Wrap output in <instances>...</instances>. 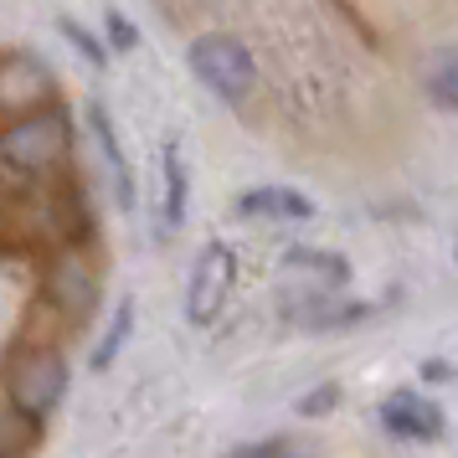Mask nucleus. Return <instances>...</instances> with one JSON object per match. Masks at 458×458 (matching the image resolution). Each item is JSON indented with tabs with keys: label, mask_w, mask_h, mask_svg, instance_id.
Here are the masks:
<instances>
[{
	"label": "nucleus",
	"mask_w": 458,
	"mask_h": 458,
	"mask_svg": "<svg viewBox=\"0 0 458 458\" xmlns=\"http://www.w3.org/2000/svg\"><path fill=\"white\" fill-rule=\"evenodd\" d=\"M191 72L201 78V88H211L227 108L248 104L252 88H258V63L252 52L227 31H211V37H196L191 42Z\"/></svg>",
	"instance_id": "nucleus-3"
},
{
	"label": "nucleus",
	"mask_w": 458,
	"mask_h": 458,
	"mask_svg": "<svg viewBox=\"0 0 458 458\" xmlns=\"http://www.w3.org/2000/svg\"><path fill=\"white\" fill-rule=\"evenodd\" d=\"M129 335H134V304H119V310H114V319H108L104 340H98V351H93V371H108V366L119 360V351H124Z\"/></svg>",
	"instance_id": "nucleus-15"
},
{
	"label": "nucleus",
	"mask_w": 458,
	"mask_h": 458,
	"mask_svg": "<svg viewBox=\"0 0 458 458\" xmlns=\"http://www.w3.org/2000/svg\"><path fill=\"white\" fill-rule=\"evenodd\" d=\"M0 216H5V227L16 232L21 248H78L88 232H93L83 191L72 186V181H63V175L26 181V191L11 196Z\"/></svg>",
	"instance_id": "nucleus-1"
},
{
	"label": "nucleus",
	"mask_w": 458,
	"mask_h": 458,
	"mask_svg": "<svg viewBox=\"0 0 458 458\" xmlns=\"http://www.w3.org/2000/svg\"><path fill=\"white\" fill-rule=\"evenodd\" d=\"M232 284H237V252L227 242H207L196 268H191V284H186V319L191 325H211L222 304L232 299Z\"/></svg>",
	"instance_id": "nucleus-5"
},
{
	"label": "nucleus",
	"mask_w": 458,
	"mask_h": 458,
	"mask_svg": "<svg viewBox=\"0 0 458 458\" xmlns=\"http://www.w3.org/2000/svg\"><path fill=\"white\" fill-rule=\"evenodd\" d=\"M57 93V78L47 72L42 57L31 52H5L0 57V114L21 119L31 108H47V98Z\"/></svg>",
	"instance_id": "nucleus-6"
},
{
	"label": "nucleus",
	"mask_w": 458,
	"mask_h": 458,
	"mask_svg": "<svg viewBox=\"0 0 458 458\" xmlns=\"http://www.w3.org/2000/svg\"><path fill=\"white\" fill-rule=\"evenodd\" d=\"M67 160H72V124L57 104L11 119L5 134H0V165L11 175H21V181L67 175Z\"/></svg>",
	"instance_id": "nucleus-2"
},
{
	"label": "nucleus",
	"mask_w": 458,
	"mask_h": 458,
	"mask_svg": "<svg viewBox=\"0 0 458 458\" xmlns=\"http://www.w3.org/2000/svg\"><path fill=\"white\" fill-rule=\"evenodd\" d=\"M5 392H11V407H16V412L42 417L47 422V417L57 412L63 392H67V360L57 351H47V345L16 355V366L5 376Z\"/></svg>",
	"instance_id": "nucleus-4"
},
{
	"label": "nucleus",
	"mask_w": 458,
	"mask_h": 458,
	"mask_svg": "<svg viewBox=\"0 0 458 458\" xmlns=\"http://www.w3.org/2000/svg\"><path fill=\"white\" fill-rule=\"evenodd\" d=\"M160 165H165V232H181L186 227V207H191V175H186V160H181L175 140L165 145Z\"/></svg>",
	"instance_id": "nucleus-11"
},
{
	"label": "nucleus",
	"mask_w": 458,
	"mask_h": 458,
	"mask_svg": "<svg viewBox=\"0 0 458 458\" xmlns=\"http://www.w3.org/2000/svg\"><path fill=\"white\" fill-rule=\"evenodd\" d=\"M88 129H93V145H98V155H104V165H108L114 201L129 211V207H134V170H129L124 145H119V129H114V119H108L104 104H88Z\"/></svg>",
	"instance_id": "nucleus-9"
},
{
	"label": "nucleus",
	"mask_w": 458,
	"mask_h": 458,
	"mask_svg": "<svg viewBox=\"0 0 458 458\" xmlns=\"http://www.w3.org/2000/svg\"><path fill=\"white\" fill-rule=\"evenodd\" d=\"M63 37H67L72 47H78V52H83V57H88L93 67H108V47L98 42V37H88V31H83L78 21H63Z\"/></svg>",
	"instance_id": "nucleus-16"
},
{
	"label": "nucleus",
	"mask_w": 458,
	"mask_h": 458,
	"mask_svg": "<svg viewBox=\"0 0 458 458\" xmlns=\"http://www.w3.org/2000/svg\"><path fill=\"white\" fill-rule=\"evenodd\" d=\"M325 407H340V386H335V381H325L314 396H304V402H299V412H304V417L325 412Z\"/></svg>",
	"instance_id": "nucleus-19"
},
{
	"label": "nucleus",
	"mask_w": 458,
	"mask_h": 458,
	"mask_svg": "<svg viewBox=\"0 0 458 458\" xmlns=\"http://www.w3.org/2000/svg\"><path fill=\"white\" fill-rule=\"evenodd\" d=\"M93 293H98V284H93L88 263H78L72 252L52 263V273H47V304H57L67 319H88L93 314Z\"/></svg>",
	"instance_id": "nucleus-8"
},
{
	"label": "nucleus",
	"mask_w": 458,
	"mask_h": 458,
	"mask_svg": "<svg viewBox=\"0 0 458 458\" xmlns=\"http://www.w3.org/2000/svg\"><path fill=\"white\" fill-rule=\"evenodd\" d=\"M422 88H428V98L437 108L458 114V52H437L428 63V72H422Z\"/></svg>",
	"instance_id": "nucleus-14"
},
{
	"label": "nucleus",
	"mask_w": 458,
	"mask_h": 458,
	"mask_svg": "<svg viewBox=\"0 0 458 458\" xmlns=\"http://www.w3.org/2000/svg\"><path fill=\"white\" fill-rule=\"evenodd\" d=\"M284 263H289L293 273H314L319 284H345L351 278V263L340 258V252H319V248H289L284 252Z\"/></svg>",
	"instance_id": "nucleus-12"
},
{
	"label": "nucleus",
	"mask_w": 458,
	"mask_h": 458,
	"mask_svg": "<svg viewBox=\"0 0 458 458\" xmlns=\"http://www.w3.org/2000/svg\"><path fill=\"white\" fill-rule=\"evenodd\" d=\"M104 26H108V52H119V57H124V52H134V47H140V31H134L119 11H108Z\"/></svg>",
	"instance_id": "nucleus-17"
},
{
	"label": "nucleus",
	"mask_w": 458,
	"mask_h": 458,
	"mask_svg": "<svg viewBox=\"0 0 458 458\" xmlns=\"http://www.w3.org/2000/svg\"><path fill=\"white\" fill-rule=\"evenodd\" d=\"M237 216H252V222H310L314 201L293 186H252L237 196Z\"/></svg>",
	"instance_id": "nucleus-10"
},
{
	"label": "nucleus",
	"mask_w": 458,
	"mask_h": 458,
	"mask_svg": "<svg viewBox=\"0 0 458 458\" xmlns=\"http://www.w3.org/2000/svg\"><path fill=\"white\" fill-rule=\"evenodd\" d=\"M376 422H381L392 437H402V443H437L443 428H448L443 407H437L433 396L412 392V386L386 396V402H381V412H376Z\"/></svg>",
	"instance_id": "nucleus-7"
},
{
	"label": "nucleus",
	"mask_w": 458,
	"mask_h": 458,
	"mask_svg": "<svg viewBox=\"0 0 458 458\" xmlns=\"http://www.w3.org/2000/svg\"><path fill=\"white\" fill-rule=\"evenodd\" d=\"M42 443V417H26V412H0V458H26L31 448Z\"/></svg>",
	"instance_id": "nucleus-13"
},
{
	"label": "nucleus",
	"mask_w": 458,
	"mask_h": 458,
	"mask_svg": "<svg viewBox=\"0 0 458 458\" xmlns=\"http://www.w3.org/2000/svg\"><path fill=\"white\" fill-rule=\"evenodd\" d=\"M232 458H299L289 437H263V443H248V448H237Z\"/></svg>",
	"instance_id": "nucleus-18"
}]
</instances>
